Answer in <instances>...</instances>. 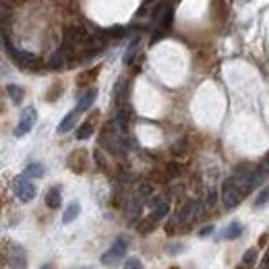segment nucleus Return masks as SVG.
I'll return each mask as SVG.
<instances>
[{
    "mask_svg": "<svg viewBox=\"0 0 269 269\" xmlns=\"http://www.w3.org/2000/svg\"><path fill=\"white\" fill-rule=\"evenodd\" d=\"M4 48H6V52L11 54L13 62H15L19 68H23V71H33V73H37V71H42V68H44V60H42V58L35 56V54H31V52H25V50H15L11 44L6 42V37H4Z\"/></svg>",
    "mask_w": 269,
    "mask_h": 269,
    "instance_id": "nucleus-1",
    "label": "nucleus"
},
{
    "mask_svg": "<svg viewBox=\"0 0 269 269\" xmlns=\"http://www.w3.org/2000/svg\"><path fill=\"white\" fill-rule=\"evenodd\" d=\"M126 251H128V238L126 236H118L116 240L112 242V246L102 255V263L106 267H114L126 257Z\"/></svg>",
    "mask_w": 269,
    "mask_h": 269,
    "instance_id": "nucleus-2",
    "label": "nucleus"
},
{
    "mask_svg": "<svg viewBox=\"0 0 269 269\" xmlns=\"http://www.w3.org/2000/svg\"><path fill=\"white\" fill-rule=\"evenodd\" d=\"M244 199L242 191H240V186H238L236 182V178L230 176V178H226L224 184H222V203L226 209H234L238 207V203H240Z\"/></svg>",
    "mask_w": 269,
    "mask_h": 269,
    "instance_id": "nucleus-3",
    "label": "nucleus"
},
{
    "mask_svg": "<svg viewBox=\"0 0 269 269\" xmlns=\"http://www.w3.org/2000/svg\"><path fill=\"white\" fill-rule=\"evenodd\" d=\"M13 193H15V197L21 203H31L35 199V195H37V188L31 182V178H27L25 174H21V176H17L13 180Z\"/></svg>",
    "mask_w": 269,
    "mask_h": 269,
    "instance_id": "nucleus-4",
    "label": "nucleus"
},
{
    "mask_svg": "<svg viewBox=\"0 0 269 269\" xmlns=\"http://www.w3.org/2000/svg\"><path fill=\"white\" fill-rule=\"evenodd\" d=\"M6 265L11 269H27V265H29L25 248L15 240L6 242Z\"/></svg>",
    "mask_w": 269,
    "mask_h": 269,
    "instance_id": "nucleus-5",
    "label": "nucleus"
},
{
    "mask_svg": "<svg viewBox=\"0 0 269 269\" xmlns=\"http://www.w3.org/2000/svg\"><path fill=\"white\" fill-rule=\"evenodd\" d=\"M37 122V112L33 106H27L23 108L21 112V118H19V122L15 126V137H25L27 133H31V128L35 126Z\"/></svg>",
    "mask_w": 269,
    "mask_h": 269,
    "instance_id": "nucleus-6",
    "label": "nucleus"
},
{
    "mask_svg": "<svg viewBox=\"0 0 269 269\" xmlns=\"http://www.w3.org/2000/svg\"><path fill=\"white\" fill-rule=\"evenodd\" d=\"M147 205H149V209H151V215L155 222H162L164 217L170 213V201L164 197V195H153L151 199L147 201Z\"/></svg>",
    "mask_w": 269,
    "mask_h": 269,
    "instance_id": "nucleus-7",
    "label": "nucleus"
},
{
    "mask_svg": "<svg viewBox=\"0 0 269 269\" xmlns=\"http://www.w3.org/2000/svg\"><path fill=\"white\" fill-rule=\"evenodd\" d=\"M87 164H89V157H87L85 149H75V151H71L66 157L68 170H73L75 174H83L87 170Z\"/></svg>",
    "mask_w": 269,
    "mask_h": 269,
    "instance_id": "nucleus-8",
    "label": "nucleus"
},
{
    "mask_svg": "<svg viewBox=\"0 0 269 269\" xmlns=\"http://www.w3.org/2000/svg\"><path fill=\"white\" fill-rule=\"evenodd\" d=\"M199 215H201V205L197 201H188L180 207V211L176 213V220H178V224H191Z\"/></svg>",
    "mask_w": 269,
    "mask_h": 269,
    "instance_id": "nucleus-9",
    "label": "nucleus"
},
{
    "mask_svg": "<svg viewBox=\"0 0 269 269\" xmlns=\"http://www.w3.org/2000/svg\"><path fill=\"white\" fill-rule=\"evenodd\" d=\"M143 199L141 197H131V199H126V203H124V215H126V220L128 222H137V217L141 215L143 211Z\"/></svg>",
    "mask_w": 269,
    "mask_h": 269,
    "instance_id": "nucleus-10",
    "label": "nucleus"
},
{
    "mask_svg": "<svg viewBox=\"0 0 269 269\" xmlns=\"http://www.w3.org/2000/svg\"><path fill=\"white\" fill-rule=\"evenodd\" d=\"M95 99H97V87H87L85 91L79 95V99H77V110L79 112L89 110V108L93 106Z\"/></svg>",
    "mask_w": 269,
    "mask_h": 269,
    "instance_id": "nucleus-11",
    "label": "nucleus"
},
{
    "mask_svg": "<svg viewBox=\"0 0 269 269\" xmlns=\"http://www.w3.org/2000/svg\"><path fill=\"white\" fill-rule=\"evenodd\" d=\"M46 205L50 209H60L62 205V188L60 186H52V188H48V193H46Z\"/></svg>",
    "mask_w": 269,
    "mask_h": 269,
    "instance_id": "nucleus-12",
    "label": "nucleus"
},
{
    "mask_svg": "<svg viewBox=\"0 0 269 269\" xmlns=\"http://www.w3.org/2000/svg\"><path fill=\"white\" fill-rule=\"evenodd\" d=\"M79 110H73V112H68L62 120H60V124H58V128L56 131L58 133H68V131H73V128L77 126V120H79Z\"/></svg>",
    "mask_w": 269,
    "mask_h": 269,
    "instance_id": "nucleus-13",
    "label": "nucleus"
},
{
    "mask_svg": "<svg viewBox=\"0 0 269 269\" xmlns=\"http://www.w3.org/2000/svg\"><path fill=\"white\" fill-rule=\"evenodd\" d=\"M95 120H97V116H91V118H87V120L77 128V139H79V141H85V139H89V137L93 135Z\"/></svg>",
    "mask_w": 269,
    "mask_h": 269,
    "instance_id": "nucleus-14",
    "label": "nucleus"
},
{
    "mask_svg": "<svg viewBox=\"0 0 269 269\" xmlns=\"http://www.w3.org/2000/svg\"><path fill=\"white\" fill-rule=\"evenodd\" d=\"M240 234H242V224L238 222V220H234V222H230V224L224 228L222 238H224V240H236Z\"/></svg>",
    "mask_w": 269,
    "mask_h": 269,
    "instance_id": "nucleus-15",
    "label": "nucleus"
},
{
    "mask_svg": "<svg viewBox=\"0 0 269 269\" xmlns=\"http://www.w3.org/2000/svg\"><path fill=\"white\" fill-rule=\"evenodd\" d=\"M257 257H259V251L257 248H248V251L242 255V261L236 269H253L255 263H257Z\"/></svg>",
    "mask_w": 269,
    "mask_h": 269,
    "instance_id": "nucleus-16",
    "label": "nucleus"
},
{
    "mask_svg": "<svg viewBox=\"0 0 269 269\" xmlns=\"http://www.w3.org/2000/svg\"><path fill=\"white\" fill-rule=\"evenodd\" d=\"M79 213H81V205H79L77 201L68 203V207L64 209V213H62V224H71V222H75Z\"/></svg>",
    "mask_w": 269,
    "mask_h": 269,
    "instance_id": "nucleus-17",
    "label": "nucleus"
},
{
    "mask_svg": "<svg viewBox=\"0 0 269 269\" xmlns=\"http://www.w3.org/2000/svg\"><path fill=\"white\" fill-rule=\"evenodd\" d=\"M99 68H102V66L89 68V71L81 73V75L77 77V85H79V87H83V85H89V83H93V81H95V77H97V73H99Z\"/></svg>",
    "mask_w": 269,
    "mask_h": 269,
    "instance_id": "nucleus-18",
    "label": "nucleus"
},
{
    "mask_svg": "<svg viewBox=\"0 0 269 269\" xmlns=\"http://www.w3.org/2000/svg\"><path fill=\"white\" fill-rule=\"evenodd\" d=\"M44 166L42 164H37V162H31V164H27L25 166V170H23V174L27 176V178H42L44 176Z\"/></svg>",
    "mask_w": 269,
    "mask_h": 269,
    "instance_id": "nucleus-19",
    "label": "nucleus"
},
{
    "mask_svg": "<svg viewBox=\"0 0 269 269\" xmlns=\"http://www.w3.org/2000/svg\"><path fill=\"white\" fill-rule=\"evenodd\" d=\"M6 93L8 97L13 99V104H21L23 102V97H25V91H23V87H19V85H6Z\"/></svg>",
    "mask_w": 269,
    "mask_h": 269,
    "instance_id": "nucleus-20",
    "label": "nucleus"
},
{
    "mask_svg": "<svg viewBox=\"0 0 269 269\" xmlns=\"http://www.w3.org/2000/svg\"><path fill=\"white\" fill-rule=\"evenodd\" d=\"M155 226H157V222L153 220L151 215H147L145 220L137 226V230H139V234H149V232H153V230H155Z\"/></svg>",
    "mask_w": 269,
    "mask_h": 269,
    "instance_id": "nucleus-21",
    "label": "nucleus"
},
{
    "mask_svg": "<svg viewBox=\"0 0 269 269\" xmlns=\"http://www.w3.org/2000/svg\"><path fill=\"white\" fill-rule=\"evenodd\" d=\"M139 197H141L143 201L147 203L149 199L153 197V186L149 184V182H141V184H139Z\"/></svg>",
    "mask_w": 269,
    "mask_h": 269,
    "instance_id": "nucleus-22",
    "label": "nucleus"
},
{
    "mask_svg": "<svg viewBox=\"0 0 269 269\" xmlns=\"http://www.w3.org/2000/svg\"><path fill=\"white\" fill-rule=\"evenodd\" d=\"M128 31H131V27H114V29H108V31H104L108 37H114V39H118V37H124V35H128Z\"/></svg>",
    "mask_w": 269,
    "mask_h": 269,
    "instance_id": "nucleus-23",
    "label": "nucleus"
},
{
    "mask_svg": "<svg viewBox=\"0 0 269 269\" xmlns=\"http://www.w3.org/2000/svg\"><path fill=\"white\" fill-rule=\"evenodd\" d=\"M267 203H269V186H265V188L259 191V195L255 199V207H265Z\"/></svg>",
    "mask_w": 269,
    "mask_h": 269,
    "instance_id": "nucleus-24",
    "label": "nucleus"
},
{
    "mask_svg": "<svg viewBox=\"0 0 269 269\" xmlns=\"http://www.w3.org/2000/svg\"><path fill=\"white\" fill-rule=\"evenodd\" d=\"M58 95H62V85L54 83L52 87H50V91L46 93V99H48V102H54V99H58Z\"/></svg>",
    "mask_w": 269,
    "mask_h": 269,
    "instance_id": "nucleus-25",
    "label": "nucleus"
},
{
    "mask_svg": "<svg viewBox=\"0 0 269 269\" xmlns=\"http://www.w3.org/2000/svg\"><path fill=\"white\" fill-rule=\"evenodd\" d=\"M124 269H143L141 259H137V257H128L126 261H124Z\"/></svg>",
    "mask_w": 269,
    "mask_h": 269,
    "instance_id": "nucleus-26",
    "label": "nucleus"
},
{
    "mask_svg": "<svg viewBox=\"0 0 269 269\" xmlns=\"http://www.w3.org/2000/svg\"><path fill=\"white\" fill-rule=\"evenodd\" d=\"M135 50H137V39H135V42H131V48H128V52L124 54V64H131V62H133Z\"/></svg>",
    "mask_w": 269,
    "mask_h": 269,
    "instance_id": "nucleus-27",
    "label": "nucleus"
},
{
    "mask_svg": "<svg viewBox=\"0 0 269 269\" xmlns=\"http://www.w3.org/2000/svg\"><path fill=\"white\" fill-rule=\"evenodd\" d=\"M182 251H184V244H180V242H178V244H168V253H170V255H178Z\"/></svg>",
    "mask_w": 269,
    "mask_h": 269,
    "instance_id": "nucleus-28",
    "label": "nucleus"
},
{
    "mask_svg": "<svg viewBox=\"0 0 269 269\" xmlns=\"http://www.w3.org/2000/svg\"><path fill=\"white\" fill-rule=\"evenodd\" d=\"M213 230H215V228H213L211 224H209V226H203L201 230H199V236H209V234H213Z\"/></svg>",
    "mask_w": 269,
    "mask_h": 269,
    "instance_id": "nucleus-29",
    "label": "nucleus"
},
{
    "mask_svg": "<svg viewBox=\"0 0 269 269\" xmlns=\"http://www.w3.org/2000/svg\"><path fill=\"white\" fill-rule=\"evenodd\" d=\"M42 269H54V265H52V263H46Z\"/></svg>",
    "mask_w": 269,
    "mask_h": 269,
    "instance_id": "nucleus-30",
    "label": "nucleus"
},
{
    "mask_svg": "<svg viewBox=\"0 0 269 269\" xmlns=\"http://www.w3.org/2000/svg\"><path fill=\"white\" fill-rule=\"evenodd\" d=\"M172 269H178V267H172Z\"/></svg>",
    "mask_w": 269,
    "mask_h": 269,
    "instance_id": "nucleus-31",
    "label": "nucleus"
},
{
    "mask_svg": "<svg viewBox=\"0 0 269 269\" xmlns=\"http://www.w3.org/2000/svg\"><path fill=\"white\" fill-rule=\"evenodd\" d=\"M81 269H87V267H81Z\"/></svg>",
    "mask_w": 269,
    "mask_h": 269,
    "instance_id": "nucleus-32",
    "label": "nucleus"
}]
</instances>
